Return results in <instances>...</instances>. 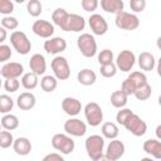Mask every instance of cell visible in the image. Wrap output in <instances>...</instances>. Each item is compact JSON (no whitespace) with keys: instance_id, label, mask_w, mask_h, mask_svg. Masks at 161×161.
I'll use <instances>...</instances> for the list:
<instances>
[{"instance_id":"cell-1","label":"cell","mask_w":161,"mask_h":161,"mask_svg":"<svg viewBox=\"0 0 161 161\" xmlns=\"http://www.w3.org/2000/svg\"><path fill=\"white\" fill-rule=\"evenodd\" d=\"M87 155L93 161H99L104 155V137L101 135H91L84 142Z\"/></svg>"},{"instance_id":"cell-2","label":"cell","mask_w":161,"mask_h":161,"mask_svg":"<svg viewBox=\"0 0 161 161\" xmlns=\"http://www.w3.org/2000/svg\"><path fill=\"white\" fill-rule=\"evenodd\" d=\"M77 47L80 54L86 58H92L97 53V42L89 33H83L77 39Z\"/></svg>"},{"instance_id":"cell-3","label":"cell","mask_w":161,"mask_h":161,"mask_svg":"<svg viewBox=\"0 0 161 161\" xmlns=\"http://www.w3.org/2000/svg\"><path fill=\"white\" fill-rule=\"evenodd\" d=\"M52 146L54 150H57V152H60L62 155H69L74 151L75 143L69 135L55 133L52 137Z\"/></svg>"},{"instance_id":"cell-4","label":"cell","mask_w":161,"mask_h":161,"mask_svg":"<svg viewBox=\"0 0 161 161\" xmlns=\"http://www.w3.org/2000/svg\"><path fill=\"white\" fill-rule=\"evenodd\" d=\"M114 24L118 29H122V30H135L140 26V19L136 14L122 10L116 14Z\"/></svg>"},{"instance_id":"cell-5","label":"cell","mask_w":161,"mask_h":161,"mask_svg":"<svg viewBox=\"0 0 161 161\" xmlns=\"http://www.w3.org/2000/svg\"><path fill=\"white\" fill-rule=\"evenodd\" d=\"M10 43L13 48L16 50V53L21 55H26L31 50V43L24 31L14 30L10 35Z\"/></svg>"},{"instance_id":"cell-6","label":"cell","mask_w":161,"mask_h":161,"mask_svg":"<svg viewBox=\"0 0 161 161\" xmlns=\"http://www.w3.org/2000/svg\"><path fill=\"white\" fill-rule=\"evenodd\" d=\"M128 132H131L133 136H136V137H141V136H143L145 133H146V131H147V125H146V122L140 117V116H137L136 113H131L130 116H128V118L125 121V123L122 125Z\"/></svg>"},{"instance_id":"cell-7","label":"cell","mask_w":161,"mask_h":161,"mask_svg":"<svg viewBox=\"0 0 161 161\" xmlns=\"http://www.w3.org/2000/svg\"><path fill=\"white\" fill-rule=\"evenodd\" d=\"M84 117L89 126L97 127L103 121V111L96 102H89L84 106Z\"/></svg>"},{"instance_id":"cell-8","label":"cell","mask_w":161,"mask_h":161,"mask_svg":"<svg viewBox=\"0 0 161 161\" xmlns=\"http://www.w3.org/2000/svg\"><path fill=\"white\" fill-rule=\"evenodd\" d=\"M54 77L59 80H67L70 77V67L69 63L67 60V58L62 57V55H57L50 64Z\"/></svg>"},{"instance_id":"cell-9","label":"cell","mask_w":161,"mask_h":161,"mask_svg":"<svg viewBox=\"0 0 161 161\" xmlns=\"http://www.w3.org/2000/svg\"><path fill=\"white\" fill-rule=\"evenodd\" d=\"M125 151H126L125 143L122 141L117 140V138H113L108 143L107 150L104 151L103 157L106 160H108V161H117V160H119L125 155Z\"/></svg>"},{"instance_id":"cell-10","label":"cell","mask_w":161,"mask_h":161,"mask_svg":"<svg viewBox=\"0 0 161 161\" xmlns=\"http://www.w3.org/2000/svg\"><path fill=\"white\" fill-rule=\"evenodd\" d=\"M136 63V55L131 50H122L116 58V67L121 72H131Z\"/></svg>"},{"instance_id":"cell-11","label":"cell","mask_w":161,"mask_h":161,"mask_svg":"<svg viewBox=\"0 0 161 161\" xmlns=\"http://www.w3.org/2000/svg\"><path fill=\"white\" fill-rule=\"evenodd\" d=\"M64 131L69 136L82 137L87 132V125L78 118H69L64 122Z\"/></svg>"},{"instance_id":"cell-12","label":"cell","mask_w":161,"mask_h":161,"mask_svg":"<svg viewBox=\"0 0 161 161\" xmlns=\"http://www.w3.org/2000/svg\"><path fill=\"white\" fill-rule=\"evenodd\" d=\"M88 24L94 35H104L108 30V23L101 14H92L88 19Z\"/></svg>"},{"instance_id":"cell-13","label":"cell","mask_w":161,"mask_h":161,"mask_svg":"<svg viewBox=\"0 0 161 161\" xmlns=\"http://www.w3.org/2000/svg\"><path fill=\"white\" fill-rule=\"evenodd\" d=\"M31 30L35 35L48 39V38H52V35L54 34V24H52L48 20H42V19L35 20L31 26Z\"/></svg>"},{"instance_id":"cell-14","label":"cell","mask_w":161,"mask_h":161,"mask_svg":"<svg viewBox=\"0 0 161 161\" xmlns=\"http://www.w3.org/2000/svg\"><path fill=\"white\" fill-rule=\"evenodd\" d=\"M65 49H67V42L60 36L48 38V40L44 42V50L48 54H59Z\"/></svg>"},{"instance_id":"cell-15","label":"cell","mask_w":161,"mask_h":161,"mask_svg":"<svg viewBox=\"0 0 161 161\" xmlns=\"http://www.w3.org/2000/svg\"><path fill=\"white\" fill-rule=\"evenodd\" d=\"M24 73V67L21 63L18 62H9L3 65L0 69V74L6 79V78H19Z\"/></svg>"},{"instance_id":"cell-16","label":"cell","mask_w":161,"mask_h":161,"mask_svg":"<svg viewBox=\"0 0 161 161\" xmlns=\"http://www.w3.org/2000/svg\"><path fill=\"white\" fill-rule=\"evenodd\" d=\"M62 109L64 111L65 114L74 117V116L79 114V112L82 111V103L79 99H77L74 97H65L62 101Z\"/></svg>"},{"instance_id":"cell-17","label":"cell","mask_w":161,"mask_h":161,"mask_svg":"<svg viewBox=\"0 0 161 161\" xmlns=\"http://www.w3.org/2000/svg\"><path fill=\"white\" fill-rule=\"evenodd\" d=\"M29 68L33 73H35L36 75H42L45 73L47 70V62H45V58L44 55L36 53V54H33L30 57V60H29Z\"/></svg>"},{"instance_id":"cell-18","label":"cell","mask_w":161,"mask_h":161,"mask_svg":"<svg viewBox=\"0 0 161 161\" xmlns=\"http://www.w3.org/2000/svg\"><path fill=\"white\" fill-rule=\"evenodd\" d=\"M36 98L31 92H23L16 98V104L21 111H30L35 107Z\"/></svg>"},{"instance_id":"cell-19","label":"cell","mask_w":161,"mask_h":161,"mask_svg":"<svg viewBox=\"0 0 161 161\" xmlns=\"http://www.w3.org/2000/svg\"><path fill=\"white\" fill-rule=\"evenodd\" d=\"M143 151L156 160L161 158V142L157 138H148L142 145Z\"/></svg>"},{"instance_id":"cell-20","label":"cell","mask_w":161,"mask_h":161,"mask_svg":"<svg viewBox=\"0 0 161 161\" xmlns=\"http://www.w3.org/2000/svg\"><path fill=\"white\" fill-rule=\"evenodd\" d=\"M86 28V19L79 14H69L67 21V31H82Z\"/></svg>"},{"instance_id":"cell-21","label":"cell","mask_w":161,"mask_h":161,"mask_svg":"<svg viewBox=\"0 0 161 161\" xmlns=\"http://www.w3.org/2000/svg\"><path fill=\"white\" fill-rule=\"evenodd\" d=\"M13 148H14L16 155L26 156V155L30 153L33 146H31V142L29 141V138H26V137H18L13 142Z\"/></svg>"},{"instance_id":"cell-22","label":"cell","mask_w":161,"mask_h":161,"mask_svg":"<svg viewBox=\"0 0 161 161\" xmlns=\"http://www.w3.org/2000/svg\"><path fill=\"white\" fill-rule=\"evenodd\" d=\"M68 16H69V13L63 9V8H57L53 14H52V20H53V24L59 26L63 31H67V21H68Z\"/></svg>"},{"instance_id":"cell-23","label":"cell","mask_w":161,"mask_h":161,"mask_svg":"<svg viewBox=\"0 0 161 161\" xmlns=\"http://www.w3.org/2000/svg\"><path fill=\"white\" fill-rule=\"evenodd\" d=\"M137 62H138V67H140L142 70H145V72H151V70H153V68H155V65H156V59H155L153 54L150 53V52H142V53L138 55Z\"/></svg>"},{"instance_id":"cell-24","label":"cell","mask_w":161,"mask_h":161,"mask_svg":"<svg viewBox=\"0 0 161 161\" xmlns=\"http://www.w3.org/2000/svg\"><path fill=\"white\" fill-rule=\"evenodd\" d=\"M77 80H78L82 86L88 87V86H92V84L96 83V80H97V74H96L92 69L84 68V69H82V70L78 72V74H77Z\"/></svg>"},{"instance_id":"cell-25","label":"cell","mask_w":161,"mask_h":161,"mask_svg":"<svg viewBox=\"0 0 161 161\" xmlns=\"http://www.w3.org/2000/svg\"><path fill=\"white\" fill-rule=\"evenodd\" d=\"M101 8L106 13L117 14L123 10L125 3L122 0H101Z\"/></svg>"},{"instance_id":"cell-26","label":"cell","mask_w":161,"mask_h":161,"mask_svg":"<svg viewBox=\"0 0 161 161\" xmlns=\"http://www.w3.org/2000/svg\"><path fill=\"white\" fill-rule=\"evenodd\" d=\"M101 132H102V136L104 138H108V140H113V138H117L118 133H119V130H118V126L113 122H104L101 127Z\"/></svg>"},{"instance_id":"cell-27","label":"cell","mask_w":161,"mask_h":161,"mask_svg":"<svg viewBox=\"0 0 161 161\" xmlns=\"http://www.w3.org/2000/svg\"><path fill=\"white\" fill-rule=\"evenodd\" d=\"M39 80H38V75L35 73H33L31 70L28 72V73H23L21 75V86L28 89V91H31L34 88H36Z\"/></svg>"},{"instance_id":"cell-28","label":"cell","mask_w":161,"mask_h":161,"mask_svg":"<svg viewBox=\"0 0 161 161\" xmlns=\"http://www.w3.org/2000/svg\"><path fill=\"white\" fill-rule=\"evenodd\" d=\"M0 123H1V127L4 130L13 131V130H16L19 127V118L15 114L5 113L4 117L0 119Z\"/></svg>"},{"instance_id":"cell-29","label":"cell","mask_w":161,"mask_h":161,"mask_svg":"<svg viewBox=\"0 0 161 161\" xmlns=\"http://www.w3.org/2000/svg\"><path fill=\"white\" fill-rule=\"evenodd\" d=\"M127 98L128 96L126 93H123L121 89L119 91H114L111 94V104L114 108H122L127 104Z\"/></svg>"},{"instance_id":"cell-30","label":"cell","mask_w":161,"mask_h":161,"mask_svg":"<svg viewBox=\"0 0 161 161\" xmlns=\"http://www.w3.org/2000/svg\"><path fill=\"white\" fill-rule=\"evenodd\" d=\"M57 86H58V79L54 75H44L40 79V87L47 93L53 92L57 88Z\"/></svg>"},{"instance_id":"cell-31","label":"cell","mask_w":161,"mask_h":161,"mask_svg":"<svg viewBox=\"0 0 161 161\" xmlns=\"http://www.w3.org/2000/svg\"><path fill=\"white\" fill-rule=\"evenodd\" d=\"M151 94H152V88H151V86L148 83H145L143 86L136 88V91L133 93V96L138 101H146V99H148L151 97Z\"/></svg>"},{"instance_id":"cell-32","label":"cell","mask_w":161,"mask_h":161,"mask_svg":"<svg viewBox=\"0 0 161 161\" xmlns=\"http://www.w3.org/2000/svg\"><path fill=\"white\" fill-rule=\"evenodd\" d=\"M26 10H28V14L30 16L38 18L43 11V5H42L40 0H28Z\"/></svg>"},{"instance_id":"cell-33","label":"cell","mask_w":161,"mask_h":161,"mask_svg":"<svg viewBox=\"0 0 161 161\" xmlns=\"http://www.w3.org/2000/svg\"><path fill=\"white\" fill-rule=\"evenodd\" d=\"M14 107V101L8 94H0V113H10Z\"/></svg>"},{"instance_id":"cell-34","label":"cell","mask_w":161,"mask_h":161,"mask_svg":"<svg viewBox=\"0 0 161 161\" xmlns=\"http://www.w3.org/2000/svg\"><path fill=\"white\" fill-rule=\"evenodd\" d=\"M14 142V137L13 133L8 130L0 131V148H9L10 146H13Z\"/></svg>"},{"instance_id":"cell-35","label":"cell","mask_w":161,"mask_h":161,"mask_svg":"<svg viewBox=\"0 0 161 161\" xmlns=\"http://www.w3.org/2000/svg\"><path fill=\"white\" fill-rule=\"evenodd\" d=\"M1 26L5 28L6 30H15L19 26V21L15 16L4 15V18L1 19Z\"/></svg>"},{"instance_id":"cell-36","label":"cell","mask_w":161,"mask_h":161,"mask_svg":"<svg viewBox=\"0 0 161 161\" xmlns=\"http://www.w3.org/2000/svg\"><path fill=\"white\" fill-rule=\"evenodd\" d=\"M99 72H101V75L102 77H104V78H112L117 73V67H116V64L113 62L112 63H108V64H103V65H101Z\"/></svg>"},{"instance_id":"cell-37","label":"cell","mask_w":161,"mask_h":161,"mask_svg":"<svg viewBox=\"0 0 161 161\" xmlns=\"http://www.w3.org/2000/svg\"><path fill=\"white\" fill-rule=\"evenodd\" d=\"M128 78L135 83V86H136L137 88L141 87V86H143L145 83H147V77H146V74H145L143 72H140V70L132 72V73L128 75Z\"/></svg>"},{"instance_id":"cell-38","label":"cell","mask_w":161,"mask_h":161,"mask_svg":"<svg viewBox=\"0 0 161 161\" xmlns=\"http://www.w3.org/2000/svg\"><path fill=\"white\" fill-rule=\"evenodd\" d=\"M113 62V52L111 49H103L101 50V53L98 54V63L99 65L103 64H108Z\"/></svg>"},{"instance_id":"cell-39","label":"cell","mask_w":161,"mask_h":161,"mask_svg":"<svg viewBox=\"0 0 161 161\" xmlns=\"http://www.w3.org/2000/svg\"><path fill=\"white\" fill-rule=\"evenodd\" d=\"M19 87H20V82L18 80V78H6L4 82V88L6 92L14 93L19 89Z\"/></svg>"},{"instance_id":"cell-40","label":"cell","mask_w":161,"mask_h":161,"mask_svg":"<svg viewBox=\"0 0 161 161\" xmlns=\"http://www.w3.org/2000/svg\"><path fill=\"white\" fill-rule=\"evenodd\" d=\"M136 86H135V83L127 77L123 82H122V86H121V91L123 92V93H126L127 96H131V94H133L135 93V91H136Z\"/></svg>"},{"instance_id":"cell-41","label":"cell","mask_w":161,"mask_h":161,"mask_svg":"<svg viewBox=\"0 0 161 161\" xmlns=\"http://www.w3.org/2000/svg\"><path fill=\"white\" fill-rule=\"evenodd\" d=\"M14 11V3L11 0H0V14L10 15Z\"/></svg>"},{"instance_id":"cell-42","label":"cell","mask_w":161,"mask_h":161,"mask_svg":"<svg viewBox=\"0 0 161 161\" xmlns=\"http://www.w3.org/2000/svg\"><path fill=\"white\" fill-rule=\"evenodd\" d=\"M98 5H99L98 0H82L80 1L82 9L84 11H87V13H93L94 10H97Z\"/></svg>"},{"instance_id":"cell-43","label":"cell","mask_w":161,"mask_h":161,"mask_svg":"<svg viewBox=\"0 0 161 161\" xmlns=\"http://www.w3.org/2000/svg\"><path fill=\"white\" fill-rule=\"evenodd\" d=\"M131 113H132V111H131L130 108H123V107L119 108V111H118L117 114H116V121H117V123L122 126Z\"/></svg>"},{"instance_id":"cell-44","label":"cell","mask_w":161,"mask_h":161,"mask_svg":"<svg viewBox=\"0 0 161 161\" xmlns=\"http://www.w3.org/2000/svg\"><path fill=\"white\" fill-rule=\"evenodd\" d=\"M130 8L133 13H142L146 9V0H130Z\"/></svg>"},{"instance_id":"cell-45","label":"cell","mask_w":161,"mask_h":161,"mask_svg":"<svg viewBox=\"0 0 161 161\" xmlns=\"http://www.w3.org/2000/svg\"><path fill=\"white\" fill-rule=\"evenodd\" d=\"M11 49L6 44H0V63H5L11 58Z\"/></svg>"},{"instance_id":"cell-46","label":"cell","mask_w":161,"mask_h":161,"mask_svg":"<svg viewBox=\"0 0 161 161\" xmlns=\"http://www.w3.org/2000/svg\"><path fill=\"white\" fill-rule=\"evenodd\" d=\"M43 161H64V158L60 152H53V153L45 155L43 157Z\"/></svg>"},{"instance_id":"cell-47","label":"cell","mask_w":161,"mask_h":161,"mask_svg":"<svg viewBox=\"0 0 161 161\" xmlns=\"http://www.w3.org/2000/svg\"><path fill=\"white\" fill-rule=\"evenodd\" d=\"M6 38H8V31H6V29L3 28V26H0V44H3Z\"/></svg>"},{"instance_id":"cell-48","label":"cell","mask_w":161,"mask_h":161,"mask_svg":"<svg viewBox=\"0 0 161 161\" xmlns=\"http://www.w3.org/2000/svg\"><path fill=\"white\" fill-rule=\"evenodd\" d=\"M160 130H161V126L158 125V126L156 127V135H157V140H160V137H161V136H160Z\"/></svg>"},{"instance_id":"cell-49","label":"cell","mask_w":161,"mask_h":161,"mask_svg":"<svg viewBox=\"0 0 161 161\" xmlns=\"http://www.w3.org/2000/svg\"><path fill=\"white\" fill-rule=\"evenodd\" d=\"M15 3H18V4H21V3H24V1H26V0H14Z\"/></svg>"},{"instance_id":"cell-50","label":"cell","mask_w":161,"mask_h":161,"mask_svg":"<svg viewBox=\"0 0 161 161\" xmlns=\"http://www.w3.org/2000/svg\"><path fill=\"white\" fill-rule=\"evenodd\" d=\"M0 131H1V123H0Z\"/></svg>"},{"instance_id":"cell-51","label":"cell","mask_w":161,"mask_h":161,"mask_svg":"<svg viewBox=\"0 0 161 161\" xmlns=\"http://www.w3.org/2000/svg\"><path fill=\"white\" fill-rule=\"evenodd\" d=\"M0 88H1V80H0Z\"/></svg>"},{"instance_id":"cell-52","label":"cell","mask_w":161,"mask_h":161,"mask_svg":"<svg viewBox=\"0 0 161 161\" xmlns=\"http://www.w3.org/2000/svg\"><path fill=\"white\" fill-rule=\"evenodd\" d=\"M0 75H1V74H0Z\"/></svg>"}]
</instances>
